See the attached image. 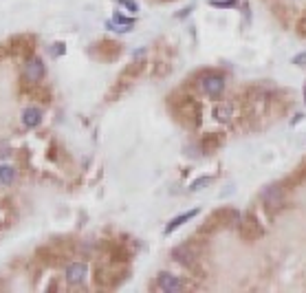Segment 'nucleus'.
<instances>
[{"instance_id": "obj_1", "label": "nucleus", "mask_w": 306, "mask_h": 293, "mask_svg": "<svg viewBox=\"0 0 306 293\" xmlns=\"http://www.w3.org/2000/svg\"><path fill=\"white\" fill-rule=\"evenodd\" d=\"M284 199H287V187H282L280 183H273V185L265 187V192H262V203H265L269 214L280 212L284 207Z\"/></svg>"}, {"instance_id": "obj_2", "label": "nucleus", "mask_w": 306, "mask_h": 293, "mask_svg": "<svg viewBox=\"0 0 306 293\" xmlns=\"http://www.w3.org/2000/svg\"><path fill=\"white\" fill-rule=\"evenodd\" d=\"M177 113H179V119L185 123L189 128H196L201 121V111H199V104L192 99V97H185L181 99L177 104Z\"/></svg>"}, {"instance_id": "obj_3", "label": "nucleus", "mask_w": 306, "mask_h": 293, "mask_svg": "<svg viewBox=\"0 0 306 293\" xmlns=\"http://www.w3.org/2000/svg\"><path fill=\"white\" fill-rule=\"evenodd\" d=\"M201 89L207 97L218 99L225 91V77L218 75V73H205V75L201 77Z\"/></svg>"}, {"instance_id": "obj_4", "label": "nucleus", "mask_w": 306, "mask_h": 293, "mask_svg": "<svg viewBox=\"0 0 306 293\" xmlns=\"http://www.w3.org/2000/svg\"><path fill=\"white\" fill-rule=\"evenodd\" d=\"M238 232H240V236H243L245 240H258L262 234V225L258 223V218L253 216V214H245V216H240V223H238Z\"/></svg>"}, {"instance_id": "obj_5", "label": "nucleus", "mask_w": 306, "mask_h": 293, "mask_svg": "<svg viewBox=\"0 0 306 293\" xmlns=\"http://www.w3.org/2000/svg\"><path fill=\"white\" fill-rule=\"evenodd\" d=\"M45 62L40 60V57H35V55H29L27 57V64H25V71H23V79L27 84H38L42 77H45Z\"/></svg>"}, {"instance_id": "obj_6", "label": "nucleus", "mask_w": 306, "mask_h": 293, "mask_svg": "<svg viewBox=\"0 0 306 293\" xmlns=\"http://www.w3.org/2000/svg\"><path fill=\"white\" fill-rule=\"evenodd\" d=\"M172 258L177 262H181L183 267H187V269H194L196 260H199V254L194 252L192 245H179V247L172 249Z\"/></svg>"}, {"instance_id": "obj_7", "label": "nucleus", "mask_w": 306, "mask_h": 293, "mask_svg": "<svg viewBox=\"0 0 306 293\" xmlns=\"http://www.w3.org/2000/svg\"><path fill=\"white\" fill-rule=\"evenodd\" d=\"M121 53V45L113 40H101L97 45H93V55L99 57V60H115Z\"/></svg>"}, {"instance_id": "obj_8", "label": "nucleus", "mask_w": 306, "mask_h": 293, "mask_svg": "<svg viewBox=\"0 0 306 293\" xmlns=\"http://www.w3.org/2000/svg\"><path fill=\"white\" fill-rule=\"evenodd\" d=\"M157 287L161 289V291H165V293H177V291H183L185 289V282L181 280L179 276L163 271V274H159V278H157Z\"/></svg>"}, {"instance_id": "obj_9", "label": "nucleus", "mask_w": 306, "mask_h": 293, "mask_svg": "<svg viewBox=\"0 0 306 293\" xmlns=\"http://www.w3.org/2000/svg\"><path fill=\"white\" fill-rule=\"evenodd\" d=\"M89 276V269H86L84 262H71L67 267V280L69 284H82Z\"/></svg>"}, {"instance_id": "obj_10", "label": "nucleus", "mask_w": 306, "mask_h": 293, "mask_svg": "<svg viewBox=\"0 0 306 293\" xmlns=\"http://www.w3.org/2000/svg\"><path fill=\"white\" fill-rule=\"evenodd\" d=\"M106 27H108V29H113V31L123 33V31H130V29L135 27V20H133V18L121 16V13H115V18H113V20H108Z\"/></svg>"}, {"instance_id": "obj_11", "label": "nucleus", "mask_w": 306, "mask_h": 293, "mask_svg": "<svg viewBox=\"0 0 306 293\" xmlns=\"http://www.w3.org/2000/svg\"><path fill=\"white\" fill-rule=\"evenodd\" d=\"M223 145V133H207L201 139V148L203 152H214L216 148Z\"/></svg>"}, {"instance_id": "obj_12", "label": "nucleus", "mask_w": 306, "mask_h": 293, "mask_svg": "<svg viewBox=\"0 0 306 293\" xmlns=\"http://www.w3.org/2000/svg\"><path fill=\"white\" fill-rule=\"evenodd\" d=\"M40 121H42V111L40 108H27V111L23 113V123L27 128H35V126H40Z\"/></svg>"}, {"instance_id": "obj_13", "label": "nucleus", "mask_w": 306, "mask_h": 293, "mask_svg": "<svg viewBox=\"0 0 306 293\" xmlns=\"http://www.w3.org/2000/svg\"><path fill=\"white\" fill-rule=\"evenodd\" d=\"M214 117H216V121H223V123L231 121V117H234V106H231L229 101H225V104H216L214 106Z\"/></svg>"}, {"instance_id": "obj_14", "label": "nucleus", "mask_w": 306, "mask_h": 293, "mask_svg": "<svg viewBox=\"0 0 306 293\" xmlns=\"http://www.w3.org/2000/svg\"><path fill=\"white\" fill-rule=\"evenodd\" d=\"M196 214H199V210H189V212H185V214H181V216H177V218H172L170 223H167V227H165V234H172L174 229H179L183 223H187L189 218H194Z\"/></svg>"}, {"instance_id": "obj_15", "label": "nucleus", "mask_w": 306, "mask_h": 293, "mask_svg": "<svg viewBox=\"0 0 306 293\" xmlns=\"http://www.w3.org/2000/svg\"><path fill=\"white\" fill-rule=\"evenodd\" d=\"M13 177H16V170L11 165H0V185H11Z\"/></svg>"}, {"instance_id": "obj_16", "label": "nucleus", "mask_w": 306, "mask_h": 293, "mask_svg": "<svg viewBox=\"0 0 306 293\" xmlns=\"http://www.w3.org/2000/svg\"><path fill=\"white\" fill-rule=\"evenodd\" d=\"M31 38H27V35H23V38H18L16 40V53H20V55H23V53H29V51H31V47H27V45H31Z\"/></svg>"}, {"instance_id": "obj_17", "label": "nucleus", "mask_w": 306, "mask_h": 293, "mask_svg": "<svg viewBox=\"0 0 306 293\" xmlns=\"http://www.w3.org/2000/svg\"><path fill=\"white\" fill-rule=\"evenodd\" d=\"M209 183H212V177H201V179H196L192 185H189V190H192V192H196V190H203L205 185H209Z\"/></svg>"}, {"instance_id": "obj_18", "label": "nucleus", "mask_w": 306, "mask_h": 293, "mask_svg": "<svg viewBox=\"0 0 306 293\" xmlns=\"http://www.w3.org/2000/svg\"><path fill=\"white\" fill-rule=\"evenodd\" d=\"M238 3V0H209V5H212V7H223V9H225V7H234Z\"/></svg>"}, {"instance_id": "obj_19", "label": "nucleus", "mask_w": 306, "mask_h": 293, "mask_svg": "<svg viewBox=\"0 0 306 293\" xmlns=\"http://www.w3.org/2000/svg\"><path fill=\"white\" fill-rule=\"evenodd\" d=\"M119 5H121V7H126V9H128L130 13H135L137 9H139V7H137V3H135V0H119Z\"/></svg>"}, {"instance_id": "obj_20", "label": "nucleus", "mask_w": 306, "mask_h": 293, "mask_svg": "<svg viewBox=\"0 0 306 293\" xmlns=\"http://www.w3.org/2000/svg\"><path fill=\"white\" fill-rule=\"evenodd\" d=\"M293 64H297V67H306V53H300V55H295Z\"/></svg>"}, {"instance_id": "obj_21", "label": "nucleus", "mask_w": 306, "mask_h": 293, "mask_svg": "<svg viewBox=\"0 0 306 293\" xmlns=\"http://www.w3.org/2000/svg\"><path fill=\"white\" fill-rule=\"evenodd\" d=\"M304 97H306V91H304Z\"/></svg>"}]
</instances>
